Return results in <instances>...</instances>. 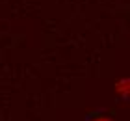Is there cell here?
Wrapping results in <instances>:
<instances>
[{
	"instance_id": "cell-2",
	"label": "cell",
	"mask_w": 130,
	"mask_h": 121,
	"mask_svg": "<svg viewBox=\"0 0 130 121\" xmlns=\"http://www.w3.org/2000/svg\"><path fill=\"white\" fill-rule=\"evenodd\" d=\"M93 121H111V119H110V117H102V116H100V117H95Z\"/></svg>"
},
{
	"instance_id": "cell-1",
	"label": "cell",
	"mask_w": 130,
	"mask_h": 121,
	"mask_svg": "<svg viewBox=\"0 0 130 121\" xmlns=\"http://www.w3.org/2000/svg\"><path fill=\"white\" fill-rule=\"evenodd\" d=\"M128 91H130V80L125 76V78H121V80L115 84V93L119 97H126Z\"/></svg>"
}]
</instances>
